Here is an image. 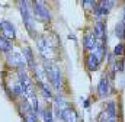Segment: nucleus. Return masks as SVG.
Here are the masks:
<instances>
[{
  "instance_id": "nucleus-13",
  "label": "nucleus",
  "mask_w": 125,
  "mask_h": 122,
  "mask_svg": "<svg viewBox=\"0 0 125 122\" xmlns=\"http://www.w3.org/2000/svg\"><path fill=\"white\" fill-rule=\"evenodd\" d=\"M22 54H23V57H25V60H26V64L31 67L32 70L35 68V61H33V54H32L31 48L28 47V45H23V48H22Z\"/></svg>"
},
{
  "instance_id": "nucleus-6",
  "label": "nucleus",
  "mask_w": 125,
  "mask_h": 122,
  "mask_svg": "<svg viewBox=\"0 0 125 122\" xmlns=\"http://www.w3.org/2000/svg\"><path fill=\"white\" fill-rule=\"evenodd\" d=\"M105 26H106L105 22L97 20L96 25H94V32H93L94 36H96L97 44H102V45L106 44V28H105Z\"/></svg>"
},
{
  "instance_id": "nucleus-19",
  "label": "nucleus",
  "mask_w": 125,
  "mask_h": 122,
  "mask_svg": "<svg viewBox=\"0 0 125 122\" xmlns=\"http://www.w3.org/2000/svg\"><path fill=\"white\" fill-rule=\"evenodd\" d=\"M44 122H54V115L51 108H47L44 111Z\"/></svg>"
},
{
  "instance_id": "nucleus-16",
  "label": "nucleus",
  "mask_w": 125,
  "mask_h": 122,
  "mask_svg": "<svg viewBox=\"0 0 125 122\" xmlns=\"http://www.w3.org/2000/svg\"><path fill=\"white\" fill-rule=\"evenodd\" d=\"M106 113L111 116V118H114V119H116V108H115V102L114 100H109L108 103H106Z\"/></svg>"
},
{
  "instance_id": "nucleus-4",
  "label": "nucleus",
  "mask_w": 125,
  "mask_h": 122,
  "mask_svg": "<svg viewBox=\"0 0 125 122\" xmlns=\"http://www.w3.org/2000/svg\"><path fill=\"white\" fill-rule=\"evenodd\" d=\"M6 61L10 67H15L18 70H22L25 65H26V60L23 57V54L18 52V51H12L6 55Z\"/></svg>"
},
{
  "instance_id": "nucleus-12",
  "label": "nucleus",
  "mask_w": 125,
  "mask_h": 122,
  "mask_svg": "<svg viewBox=\"0 0 125 122\" xmlns=\"http://www.w3.org/2000/svg\"><path fill=\"white\" fill-rule=\"evenodd\" d=\"M99 62H100V60H99L96 55H93L92 52L87 54V57H86V67H87L89 71H94V70H97Z\"/></svg>"
},
{
  "instance_id": "nucleus-22",
  "label": "nucleus",
  "mask_w": 125,
  "mask_h": 122,
  "mask_svg": "<svg viewBox=\"0 0 125 122\" xmlns=\"http://www.w3.org/2000/svg\"><path fill=\"white\" fill-rule=\"evenodd\" d=\"M124 20H125V6H124Z\"/></svg>"
},
{
  "instance_id": "nucleus-17",
  "label": "nucleus",
  "mask_w": 125,
  "mask_h": 122,
  "mask_svg": "<svg viewBox=\"0 0 125 122\" xmlns=\"http://www.w3.org/2000/svg\"><path fill=\"white\" fill-rule=\"evenodd\" d=\"M115 33L119 39H122L125 36V22H118L115 25Z\"/></svg>"
},
{
  "instance_id": "nucleus-14",
  "label": "nucleus",
  "mask_w": 125,
  "mask_h": 122,
  "mask_svg": "<svg viewBox=\"0 0 125 122\" xmlns=\"http://www.w3.org/2000/svg\"><path fill=\"white\" fill-rule=\"evenodd\" d=\"M54 106H55V109H57V115H60L62 111L67 108V103H65V100H64L62 96L57 94V96L54 97Z\"/></svg>"
},
{
  "instance_id": "nucleus-2",
  "label": "nucleus",
  "mask_w": 125,
  "mask_h": 122,
  "mask_svg": "<svg viewBox=\"0 0 125 122\" xmlns=\"http://www.w3.org/2000/svg\"><path fill=\"white\" fill-rule=\"evenodd\" d=\"M19 9H21V13H22L25 28L28 29L31 36L36 38V35H35V22H33V16L31 15V10H29V3L28 1H19Z\"/></svg>"
},
{
  "instance_id": "nucleus-21",
  "label": "nucleus",
  "mask_w": 125,
  "mask_h": 122,
  "mask_svg": "<svg viewBox=\"0 0 125 122\" xmlns=\"http://www.w3.org/2000/svg\"><path fill=\"white\" fill-rule=\"evenodd\" d=\"M25 122H36V115L33 112H29L28 115H25Z\"/></svg>"
},
{
  "instance_id": "nucleus-3",
  "label": "nucleus",
  "mask_w": 125,
  "mask_h": 122,
  "mask_svg": "<svg viewBox=\"0 0 125 122\" xmlns=\"http://www.w3.org/2000/svg\"><path fill=\"white\" fill-rule=\"evenodd\" d=\"M36 47L39 50V54L44 57V60H51L52 57V45L51 41L47 36H36Z\"/></svg>"
},
{
  "instance_id": "nucleus-15",
  "label": "nucleus",
  "mask_w": 125,
  "mask_h": 122,
  "mask_svg": "<svg viewBox=\"0 0 125 122\" xmlns=\"http://www.w3.org/2000/svg\"><path fill=\"white\" fill-rule=\"evenodd\" d=\"M0 51L6 52V54L12 52V44H10V41L6 36H1V35H0Z\"/></svg>"
},
{
  "instance_id": "nucleus-18",
  "label": "nucleus",
  "mask_w": 125,
  "mask_h": 122,
  "mask_svg": "<svg viewBox=\"0 0 125 122\" xmlns=\"http://www.w3.org/2000/svg\"><path fill=\"white\" fill-rule=\"evenodd\" d=\"M97 122H116V119L111 118V116L106 113V111H102V112L97 115Z\"/></svg>"
},
{
  "instance_id": "nucleus-11",
  "label": "nucleus",
  "mask_w": 125,
  "mask_h": 122,
  "mask_svg": "<svg viewBox=\"0 0 125 122\" xmlns=\"http://www.w3.org/2000/svg\"><path fill=\"white\" fill-rule=\"evenodd\" d=\"M83 45H84V48L89 50L90 52L93 51V48L97 45V41H96V36H94L93 32H89V33L84 35V38H83Z\"/></svg>"
},
{
  "instance_id": "nucleus-7",
  "label": "nucleus",
  "mask_w": 125,
  "mask_h": 122,
  "mask_svg": "<svg viewBox=\"0 0 125 122\" xmlns=\"http://www.w3.org/2000/svg\"><path fill=\"white\" fill-rule=\"evenodd\" d=\"M0 29L3 32V36H6L9 41L10 39H15V35H16V29H15V25L9 20H1L0 22Z\"/></svg>"
},
{
  "instance_id": "nucleus-20",
  "label": "nucleus",
  "mask_w": 125,
  "mask_h": 122,
  "mask_svg": "<svg viewBox=\"0 0 125 122\" xmlns=\"http://www.w3.org/2000/svg\"><path fill=\"white\" fill-rule=\"evenodd\" d=\"M124 45L122 44H118L115 48H114V55H122L124 54Z\"/></svg>"
},
{
  "instance_id": "nucleus-8",
  "label": "nucleus",
  "mask_w": 125,
  "mask_h": 122,
  "mask_svg": "<svg viewBox=\"0 0 125 122\" xmlns=\"http://www.w3.org/2000/svg\"><path fill=\"white\" fill-rule=\"evenodd\" d=\"M58 118H61V122H77V113H76L74 109L65 108L58 115Z\"/></svg>"
},
{
  "instance_id": "nucleus-1",
  "label": "nucleus",
  "mask_w": 125,
  "mask_h": 122,
  "mask_svg": "<svg viewBox=\"0 0 125 122\" xmlns=\"http://www.w3.org/2000/svg\"><path fill=\"white\" fill-rule=\"evenodd\" d=\"M44 70L47 74L48 81L52 84V87L55 90H60L62 87V81H61V70L57 64H54L51 60H47L44 62Z\"/></svg>"
},
{
  "instance_id": "nucleus-10",
  "label": "nucleus",
  "mask_w": 125,
  "mask_h": 122,
  "mask_svg": "<svg viewBox=\"0 0 125 122\" xmlns=\"http://www.w3.org/2000/svg\"><path fill=\"white\" fill-rule=\"evenodd\" d=\"M97 94L102 99L109 94V80H108V77H102L100 79L99 86H97Z\"/></svg>"
},
{
  "instance_id": "nucleus-5",
  "label": "nucleus",
  "mask_w": 125,
  "mask_h": 122,
  "mask_svg": "<svg viewBox=\"0 0 125 122\" xmlns=\"http://www.w3.org/2000/svg\"><path fill=\"white\" fill-rule=\"evenodd\" d=\"M33 13L36 16V19H39L42 22H48L51 19V13H50V10L44 1H35L33 3Z\"/></svg>"
},
{
  "instance_id": "nucleus-9",
  "label": "nucleus",
  "mask_w": 125,
  "mask_h": 122,
  "mask_svg": "<svg viewBox=\"0 0 125 122\" xmlns=\"http://www.w3.org/2000/svg\"><path fill=\"white\" fill-rule=\"evenodd\" d=\"M112 6H114V1H100L99 4H96V16L97 18L106 16Z\"/></svg>"
}]
</instances>
